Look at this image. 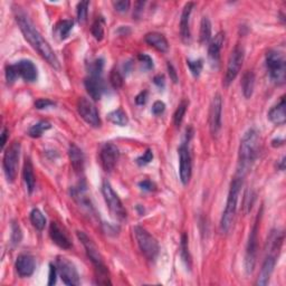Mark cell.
<instances>
[{"label": "cell", "mask_w": 286, "mask_h": 286, "mask_svg": "<svg viewBox=\"0 0 286 286\" xmlns=\"http://www.w3.org/2000/svg\"><path fill=\"white\" fill-rule=\"evenodd\" d=\"M194 7L193 2H188L185 6L184 10H182L181 14V19H180V34H181V38L184 41H189L190 39V27H189V22H190V15H191L192 8Z\"/></svg>", "instance_id": "7402d4cb"}, {"label": "cell", "mask_w": 286, "mask_h": 286, "mask_svg": "<svg viewBox=\"0 0 286 286\" xmlns=\"http://www.w3.org/2000/svg\"><path fill=\"white\" fill-rule=\"evenodd\" d=\"M49 106H55V102L48 100V98H39L35 102V108L38 110L47 109Z\"/></svg>", "instance_id": "7bdbcfd3"}, {"label": "cell", "mask_w": 286, "mask_h": 286, "mask_svg": "<svg viewBox=\"0 0 286 286\" xmlns=\"http://www.w3.org/2000/svg\"><path fill=\"white\" fill-rule=\"evenodd\" d=\"M74 22L70 19H65V20H60L58 24L55 26V34L59 39H65L68 36V34L73 28Z\"/></svg>", "instance_id": "f1b7e54d"}, {"label": "cell", "mask_w": 286, "mask_h": 286, "mask_svg": "<svg viewBox=\"0 0 286 286\" xmlns=\"http://www.w3.org/2000/svg\"><path fill=\"white\" fill-rule=\"evenodd\" d=\"M18 78V75L15 71L13 65H7L6 66V79L9 84H13Z\"/></svg>", "instance_id": "b9f144b4"}, {"label": "cell", "mask_w": 286, "mask_h": 286, "mask_svg": "<svg viewBox=\"0 0 286 286\" xmlns=\"http://www.w3.org/2000/svg\"><path fill=\"white\" fill-rule=\"evenodd\" d=\"M76 234H77L78 239L81 240L84 248H85V250H86L87 257L90 258V261L93 263L95 269L97 270L98 275H100V278H103V280H104L105 284H111L110 283L109 277H108V274H109L108 267H106L105 263H104V261H103V256L101 255L100 250H98L97 246L95 245L93 240L91 239L89 236L85 234V232L77 231Z\"/></svg>", "instance_id": "277c9868"}, {"label": "cell", "mask_w": 286, "mask_h": 286, "mask_svg": "<svg viewBox=\"0 0 286 286\" xmlns=\"http://www.w3.org/2000/svg\"><path fill=\"white\" fill-rule=\"evenodd\" d=\"M102 193H103V197H104L105 203L110 209V211L112 212V215L119 220H124L125 218H127V210H125L121 199L116 194V192L114 191L112 186L110 185L109 181L106 180L103 181Z\"/></svg>", "instance_id": "9c48e42d"}, {"label": "cell", "mask_w": 286, "mask_h": 286, "mask_svg": "<svg viewBox=\"0 0 286 286\" xmlns=\"http://www.w3.org/2000/svg\"><path fill=\"white\" fill-rule=\"evenodd\" d=\"M134 235L140 250L149 261H154L159 254V244L150 232L143 227H134Z\"/></svg>", "instance_id": "52a82bcc"}, {"label": "cell", "mask_w": 286, "mask_h": 286, "mask_svg": "<svg viewBox=\"0 0 286 286\" xmlns=\"http://www.w3.org/2000/svg\"><path fill=\"white\" fill-rule=\"evenodd\" d=\"M262 210L258 212L255 220L253 229L250 230L248 243L246 247V255H245V269L247 274H251L256 265L257 259V250H258V230H259V222H261Z\"/></svg>", "instance_id": "ba28073f"}, {"label": "cell", "mask_w": 286, "mask_h": 286, "mask_svg": "<svg viewBox=\"0 0 286 286\" xmlns=\"http://www.w3.org/2000/svg\"><path fill=\"white\" fill-rule=\"evenodd\" d=\"M284 144V140L283 139H275L272 141V146L273 147H281Z\"/></svg>", "instance_id": "11a10c76"}, {"label": "cell", "mask_w": 286, "mask_h": 286, "mask_svg": "<svg viewBox=\"0 0 286 286\" xmlns=\"http://www.w3.org/2000/svg\"><path fill=\"white\" fill-rule=\"evenodd\" d=\"M52 128L51 123H48L47 121H40L38 122V123L34 124L32 128L29 129L28 131V134L29 136H32L34 139H37V138H40L41 135H43V133L45 131H47Z\"/></svg>", "instance_id": "836d02e7"}, {"label": "cell", "mask_w": 286, "mask_h": 286, "mask_svg": "<svg viewBox=\"0 0 286 286\" xmlns=\"http://www.w3.org/2000/svg\"><path fill=\"white\" fill-rule=\"evenodd\" d=\"M89 1H81L77 5V19L79 22H85L89 13Z\"/></svg>", "instance_id": "ab89813d"}, {"label": "cell", "mask_w": 286, "mask_h": 286, "mask_svg": "<svg viewBox=\"0 0 286 286\" xmlns=\"http://www.w3.org/2000/svg\"><path fill=\"white\" fill-rule=\"evenodd\" d=\"M259 136L255 129H250L244 134L240 141L239 152H238V167L237 177L244 179V177L249 172L250 168L253 167L255 160L258 154Z\"/></svg>", "instance_id": "7a4b0ae2"}, {"label": "cell", "mask_w": 286, "mask_h": 286, "mask_svg": "<svg viewBox=\"0 0 286 286\" xmlns=\"http://www.w3.org/2000/svg\"><path fill=\"white\" fill-rule=\"evenodd\" d=\"M68 157H70L72 168H73L75 172H83L85 159H84L83 151L75 143H72L70 146V149H68Z\"/></svg>", "instance_id": "44dd1931"}, {"label": "cell", "mask_w": 286, "mask_h": 286, "mask_svg": "<svg viewBox=\"0 0 286 286\" xmlns=\"http://www.w3.org/2000/svg\"><path fill=\"white\" fill-rule=\"evenodd\" d=\"M283 239H284V234L282 231H278V230L270 231V234L267 238V247H268L267 251H269V254L274 255L273 251L280 250L282 243H283Z\"/></svg>", "instance_id": "83f0119b"}, {"label": "cell", "mask_w": 286, "mask_h": 286, "mask_svg": "<svg viewBox=\"0 0 286 286\" xmlns=\"http://www.w3.org/2000/svg\"><path fill=\"white\" fill-rule=\"evenodd\" d=\"M77 111L82 119L93 128L101 127V119L95 105L89 98L81 97L77 102Z\"/></svg>", "instance_id": "7c38bea8"}, {"label": "cell", "mask_w": 286, "mask_h": 286, "mask_svg": "<svg viewBox=\"0 0 286 286\" xmlns=\"http://www.w3.org/2000/svg\"><path fill=\"white\" fill-rule=\"evenodd\" d=\"M138 58L141 63L143 64V66L147 68V70H151L152 67H153V60L149 55L147 54H140L138 56Z\"/></svg>", "instance_id": "7dc6e473"}, {"label": "cell", "mask_w": 286, "mask_h": 286, "mask_svg": "<svg viewBox=\"0 0 286 286\" xmlns=\"http://www.w3.org/2000/svg\"><path fill=\"white\" fill-rule=\"evenodd\" d=\"M18 77L24 78L26 82H35L38 76L37 67L32 60L22 59L13 65Z\"/></svg>", "instance_id": "2e32d148"}, {"label": "cell", "mask_w": 286, "mask_h": 286, "mask_svg": "<svg viewBox=\"0 0 286 286\" xmlns=\"http://www.w3.org/2000/svg\"><path fill=\"white\" fill-rule=\"evenodd\" d=\"M266 67L269 77L277 85H283L286 81V63L284 55L277 51H269L266 54Z\"/></svg>", "instance_id": "5b68a950"}, {"label": "cell", "mask_w": 286, "mask_h": 286, "mask_svg": "<svg viewBox=\"0 0 286 286\" xmlns=\"http://www.w3.org/2000/svg\"><path fill=\"white\" fill-rule=\"evenodd\" d=\"M244 57H245V53H244V48L242 46H235L232 49L231 54L229 56V59H228L226 73H225L224 77V85L229 86L232 83V81L237 77L239 73L240 68L243 66Z\"/></svg>", "instance_id": "30bf717a"}, {"label": "cell", "mask_w": 286, "mask_h": 286, "mask_svg": "<svg viewBox=\"0 0 286 286\" xmlns=\"http://www.w3.org/2000/svg\"><path fill=\"white\" fill-rule=\"evenodd\" d=\"M85 89L90 96L93 98L94 101L101 100L102 94L104 92V83L102 81L101 75H93L90 74L85 78Z\"/></svg>", "instance_id": "e0dca14e"}, {"label": "cell", "mask_w": 286, "mask_h": 286, "mask_svg": "<svg viewBox=\"0 0 286 286\" xmlns=\"http://www.w3.org/2000/svg\"><path fill=\"white\" fill-rule=\"evenodd\" d=\"M7 136H8V131H7L6 128L2 129V132H1V149L5 148V144L7 143Z\"/></svg>", "instance_id": "db71d44e"}, {"label": "cell", "mask_w": 286, "mask_h": 286, "mask_svg": "<svg viewBox=\"0 0 286 286\" xmlns=\"http://www.w3.org/2000/svg\"><path fill=\"white\" fill-rule=\"evenodd\" d=\"M110 83L115 90L121 89L123 86V76L117 70H112L110 73Z\"/></svg>", "instance_id": "8d00e7d4"}, {"label": "cell", "mask_w": 286, "mask_h": 286, "mask_svg": "<svg viewBox=\"0 0 286 286\" xmlns=\"http://www.w3.org/2000/svg\"><path fill=\"white\" fill-rule=\"evenodd\" d=\"M165 110H166V104L162 101L154 102L153 106H152V113H153L154 115H159V114L163 113L165 112Z\"/></svg>", "instance_id": "c3c4849f"}, {"label": "cell", "mask_w": 286, "mask_h": 286, "mask_svg": "<svg viewBox=\"0 0 286 286\" xmlns=\"http://www.w3.org/2000/svg\"><path fill=\"white\" fill-rule=\"evenodd\" d=\"M113 6L115 10L120 11V13H124L130 8V1L128 0H119V1H114Z\"/></svg>", "instance_id": "bcb514c9"}, {"label": "cell", "mask_w": 286, "mask_h": 286, "mask_svg": "<svg viewBox=\"0 0 286 286\" xmlns=\"http://www.w3.org/2000/svg\"><path fill=\"white\" fill-rule=\"evenodd\" d=\"M152 159H153V153H152L150 149H148L143 153V155H141V157L136 159V162H138L139 166H146L152 161Z\"/></svg>", "instance_id": "60d3db41"}, {"label": "cell", "mask_w": 286, "mask_h": 286, "mask_svg": "<svg viewBox=\"0 0 286 286\" xmlns=\"http://www.w3.org/2000/svg\"><path fill=\"white\" fill-rule=\"evenodd\" d=\"M146 41L147 44L150 45V46L154 47L157 51L161 53H166L169 49V44H168V40L166 37L160 33H149L146 35Z\"/></svg>", "instance_id": "d4e9b609"}, {"label": "cell", "mask_w": 286, "mask_h": 286, "mask_svg": "<svg viewBox=\"0 0 286 286\" xmlns=\"http://www.w3.org/2000/svg\"><path fill=\"white\" fill-rule=\"evenodd\" d=\"M120 158V151L113 143H105L100 152L101 165L106 172H112Z\"/></svg>", "instance_id": "9a60e30c"}, {"label": "cell", "mask_w": 286, "mask_h": 286, "mask_svg": "<svg viewBox=\"0 0 286 286\" xmlns=\"http://www.w3.org/2000/svg\"><path fill=\"white\" fill-rule=\"evenodd\" d=\"M56 265L57 269H58L59 276L63 280L64 284L68 286H77L81 284L78 272L73 263L65 257H58L57 258Z\"/></svg>", "instance_id": "8fae6325"}, {"label": "cell", "mask_w": 286, "mask_h": 286, "mask_svg": "<svg viewBox=\"0 0 286 286\" xmlns=\"http://www.w3.org/2000/svg\"><path fill=\"white\" fill-rule=\"evenodd\" d=\"M225 40V33L220 32L210 40L208 47V55L212 63H218L220 58V51H222Z\"/></svg>", "instance_id": "603a6c76"}, {"label": "cell", "mask_w": 286, "mask_h": 286, "mask_svg": "<svg viewBox=\"0 0 286 286\" xmlns=\"http://www.w3.org/2000/svg\"><path fill=\"white\" fill-rule=\"evenodd\" d=\"M187 65H188L189 70L194 77H198V76L200 75L201 71H203V66H204L203 60L201 59H197V60L187 59Z\"/></svg>", "instance_id": "f35d334b"}, {"label": "cell", "mask_w": 286, "mask_h": 286, "mask_svg": "<svg viewBox=\"0 0 286 286\" xmlns=\"http://www.w3.org/2000/svg\"><path fill=\"white\" fill-rule=\"evenodd\" d=\"M36 268V262L32 255L20 254L16 259V270L21 277L32 276Z\"/></svg>", "instance_id": "ac0fdd59"}, {"label": "cell", "mask_w": 286, "mask_h": 286, "mask_svg": "<svg viewBox=\"0 0 286 286\" xmlns=\"http://www.w3.org/2000/svg\"><path fill=\"white\" fill-rule=\"evenodd\" d=\"M275 264H276V256L275 255L268 254V256L265 258L264 263H263L261 273H259L258 278H257V285L264 286L268 284L274 267H275Z\"/></svg>", "instance_id": "ffe728a7"}, {"label": "cell", "mask_w": 286, "mask_h": 286, "mask_svg": "<svg viewBox=\"0 0 286 286\" xmlns=\"http://www.w3.org/2000/svg\"><path fill=\"white\" fill-rule=\"evenodd\" d=\"M30 222H32L33 226L38 230H43L45 228V225H46V218L43 215L39 209H33L32 212H30Z\"/></svg>", "instance_id": "d6a6232c"}, {"label": "cell", "mask_w": 286, "mask_h": 286, "mask_svg": "<svg viewBox=\"0 0 286 286\" xmlns=\"http://www.w3.org/2000/svg\"><path fill=\"white\" fill-rule=\"evenodd\" d=\"M179 152V175L184 185H187L191 178L192 163L189 148L186 143H182L178 149Z\"/></svg>", "instance_id": "4fadbf2b"}, {"label": "cell", "mask_w": 286, "mask_h": 286, "mask_svg": "<svg viewBox=\"0 0 286 286\" xmlns=\"http://www.w3.org/2000/svg\"><path fill=\"white\" fill-rule=\"evenodd\" d=\"M49 236H51L53 242L60 248L70 249L72 247V242L58 223L53 222L51 224V226H49Z\"/></svg>", "instance_id": "d6986e66"}, {"label": "cell", "mask_w": 286, "mask_h": 286, "mask_svg": "<svg viewBox=\"0 0 286 286\" xmlns=\"http://www.w3.org/2000/svg\"><path fill=\"white\" fill-rule=\"evenodd\" d=\"M180 255L182 258V262L185 263L186 267L190 269L191 268V256L189 253L188 247V236L186 234H182L181 236V243H180Z\"/></svg>", "instance_id": "4dcf8cb0"}, {"label": "cell", "mask_w": 286, "mask_h": 286, "mask_svg": "<svg viewBox=\"0 0 286 286\" xmlns=\"http://www.w3.org/2000/svg\"><path fill=\"white\" fill-rule=\"evenodd\" d=\"M91 32H92V35L95 39L101 41L104 38V19L102 17H97L96 20L93 22Z\"/></svg>", "instance_id": "e575fe53"}, {"label": "cell", "mask_w": 286, "mask_h": 286, "mask_svg": "<svg viewBox=\"0 0 286 286\" xmlns=\"http://www.w3.org/2000/svg\"><path fill=\"white\" fill-rule=\"evenodd\" d=\"M22 175H24V181L25 185L27 187V190L29 193H32L35 189L36 186V178L35 173H34V168L32 162L29 159H26L25 165H24V171H22Z\"/></svg>", "instance_id": "484cf974"}, {"label": "cell", "mask_w": 286, "mask_h": 286, "mask_svg": "<svg viewBox=\"0 0 286 286\" xmlns=\"http://www.w3.org/2000/svg\"><path fill=\"white\" fill-rule=\"evenodd\" d=\"M199 37L201 44H207L211 39V22L208 17L201 19Z\"/></svg>", "instance_id": "1f68e13d"}, {"label": "cell", "mask_w": 286, "mask_h": 286, "mask_svg": "<svg viewBox=\"0 0 286 286\" xmlns=\"http://www.w3.org/2000/svg\"><path fill=\"white\" fill-rule=\"evenodd\" d=\"M278 168H280L281 170H284L285 169V158H282L280 165H278Z\"/></svg>", "instance_id": "9f6ffc18"}, {"label": "cell", "mask_w": 286, "mask_h": 286, "mask_svg": "<svg viewBox=\"0 0 286 286\" xmlns=\"http://www.w3.org/2000/svg\"><path fill=\"white\" fill-rule=\"evenodd\" d=\"M168 72H169L170 78L172 79V82L173 83H177L178 82V74H177V72H175L172 64L168 63Z\"/></svg>", "instance_id": "f907efd6"}, {"label": "cell", "mask_w": 286, "mask_h": 286, "mask_svg": "<svg viewBox=\"0 0 286 286\" xmlns=\"http://www.w3.org/2000/svg\"><path fill=\"white\" fill-rule=\"evenodd\" d=\"M139 187L141 189L146 190V191H154L155 185L150 180H143L139 182Z\"/></svg>", "instance_id": "681fc988"}, {"label": "cell", "mask_w": 286, "mask_h": 286, "mask_svg": "<svg viewBox=\"0 0 286 286\" xmlns=\"http://www.w3.org/2000/svg\"><path fill=\"white\" fill-rule=\"evenodd\" d=\"M222 112H223V100L220 94L217 93L213 96L210 110H209V129L212 135H217L222 129Z\"/></svg>", "instance_id": "5bb4252c"}, {"label": "cell", "mask_w": 286, "mask_h": 286, "mask_svg": "<svg viewBox=\"0 0 286 286\" xmlns=\"http://www.w3.org/2000/svg\"><path fill=\"white\" fill-rule=\"evenodd\" d=\"M16 21L20 28L22 35L25 36L26 40L32 45V46L36 49L41 57L44 59H46V62L51 65V66L58 68L59 63L58 59L55 55V52L53 51L52 47L49 46V44L44 39L43 36L40 35L39 32L36 29L34 26L33 21L30 20L29 17L25 13H19L16 15Z\"/></svg>", "instance_id": "6da1fadb"}, {"label": "cell", "mask_w": 286, "mask_h": 286, "mask_svg": "<svg viewBox=\"0 0 286 286\" xmlns=\"http://www.w3.org/2000/svg\"><path fill=\"white\" fill-rule=\"evenodd\" d=\"M268 119L272 123L276 125H283L286 122V114H285V98L282 97L280 103L269 110Z\"/></svg>", "instance_id": "cb8c5ba5"}, {"label": "cell", "mask_w": 286, "mask_h": 286, "mask_svg": "<svg viewBox=\"0 0 286 286\" xmlns=\"http://www.w3.org/2000/svg\"><path fill=\"white\" fill-rule=\"evenodd\" d=\"M21 239L22 232L20 227H19V225L17 223H13V225H11V244H13V246L19 245Z\"/></svg>", "instance_id": "74e56055"}, {"label": "cell", "mask_w": 286, "mask_h": 286, "mask_svg": "<svg viewBox=\"0 0 286 286\" xmlns=\"http://www.w3.org/2000/svg\"><path fill=\"white\" fill-rule=\"evenodd\" d=\"M254 204V196L251 191H247L245 193V198H244V208H245V211L248 212L251 209V206Z\"/></svg>", "instance_id": "f6af8a7d"}, {"label": "cell", "mask_w": 286, "mask_h": 286, "mask_svg": "<svg viewBox=\"0 0 286 286\" xmlns=\"http://www.w3.org/2000/svg\"><path fill=\"white\" fill-rule=\"evenodd\" d=\"M153 82L155 85H158L159 87H163L165 86V77H163V75H158L155 76Z\"/></svg>", "instance_id": "f5cc1de1"}, {"label": "cell", "mask_w": 286, "mask_h": 286, "mask_svg": "<svg viewBox=\"0 0 286 286\" xmlns=\"http://www.w3.org/2000/svg\"><path fill=\"white\" fill-rule=\"evenodd\" d=\"M255 87V74L251 71H247L242 78V90L246 98H249L254 92Z\"/></svg>", "instance_id": "4316f807"}, {"label": "cell", "mask_w": 286, "mask_h": 286, "mask_svg": "<svg viewBox=\"0 0 286 286\" xmlns=\"http://www.w3.org/2000/svg\"><path fill=\"white\" fill-rule=\"evenodd\" d=\"M187 108H188V103H187L186 101H182L180 104H179L177 110H175L174 115H173V122L177 127H179V125L182 123V120H184Z\"/></svg>", "instance_id": "d590c367"}, {"label": "cell", "mask_w": 286, "mask_h": 286, "mask_svg": "<svg viewBox=\"0 0 286 286\" xmlns=\"http://www.w3.org/2000/svg\"><path fill=\"white\" fill-rule=\"evenodd\" d=\"M147 98H148V92L144 91V92H141L138 96L135 97V103L138 105H144L147 102Z\"/></svg>", "instance_id": "816d5d0a"}, {"label": "cell", "mask_w": 286, "mask_h": 286, "mask_svg": "<svg viewBox=\"0 0 286 286\" xmlns=\"http://www.w3.org/2000/svg\"><path fill=\"white\" fill-rule=\"evenodd\" d=\"M20 142L15 141L10 146L6 149L3 153L2 167L3 172L9 182H14L17 177L18 166H19V157H20Z\"/></svg>", "instance_id": "8992f818"}, {"label": "cell", "mask_w": 286, "mask_h": 286, "mask_svg": "<svg viewBox=\"0 0 286 286\" xmlns=\"http://www.w3.org/2000/svg\"><path fill=\"white\" fill-rule=\"evenodd\" d=\"M243 186V179L236 175L234 180L230 184L229 193H228L226 207L223 212L222 219H220V230L224 234H228L230 231L232 225H234L235 216L237 212V204L238 197L240 192V188Z\"/></svg>", "instance_id": "3957f363"}, {"label": "cell", "mask_w": 286, "mask_h": 286, "mask_svg": "<svg viewBox=\"0 0 286 286\" xmlns=\"http://www.w3.org/2000/svg\"><path fill=\"white\" fill-rule=\"evenodd\" d=\"M108 119L113 124L119 125V127H125L129 123V119L127 113H125L122 109L114 110L108 115Z\"/></svg>", "instance_id": "f546056e"}, {"label": "cell", "mask_w": 286, "mask_h": 286, "mask_svg": "<svg viewBox=\"0 0 286 286\" xmlns=\"http://www.w3.org/2000/svg\"><path fill=\"white\" fill-rule=\"evenodd\" d=\"M57 274H58V269H57L56 266L53 265V264L49 265V277H48V285L49 286L56 284Z\"/></svg>", "instance_id": "ee69618b"}]
</instances>
